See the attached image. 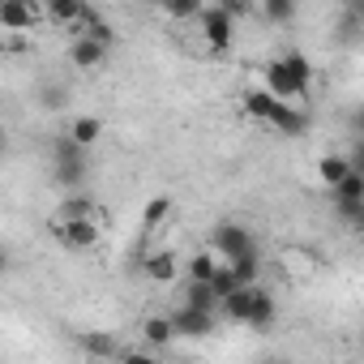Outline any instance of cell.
I'll return each mask as SVG.
<instances>
[{
	"label": "cell",
	"instance_id": "8fae6325",
	"mask_svg": "<svg viewBox=\"0 0 364 364\" xmlns=\"http://www.w3.org/2000/svg\"><path fill=\"white\" fill-rule=\"evenodd\" d=\"M266 124H270L274 133H283V137H300V133L309 129V112H304V107H291V103H279Z\"/></svg>",
	"mask_w": 364,
	"mask_h": 364
},
{
	"label": "cell",
	"instance_id": "2e32d148",
	"mask_svg": "<svg viewBox=\"0 0 364 364\" xmlns=\"http://www.w3.org/2000/svg\"><path fill=\"white\" fill-rule=\"evenodd\" d=\"M351 176V163H347V154H321L317 159V180L326 189H334V185H343V180ZM360 176V171H355Z\"/></svg>",
	"mask_w": 364,
	"mask_h": 364
},
{
	"label": "cell",
	"instance_id": "6da1fadb",
	"mask_svg": "<svg viewBox=\"0 0 364 364\" xmlns=\"http://www.w3.org/2000/svg\"><path fill=\"white\" fill-rule=\"evenodd\" d=\"M266 95H274L279 103H291V107H304L309 95H313V60L304 52H283L279 60L266 65Z\"/></svg>",
	"mask_w": 364,
	"mask_h": 364
},
{
	"label": "cell",
	"instance_id": "9a60e30c",
	"mask_svg": "<svg viewBox=\"0 0 364 364\" xmlns=\"http://www.w3.org/2000/svg\"><path fill=\"white\" fill-rule=\"evenodd\" d=\"M52 219H99V202L90 193H65V202L56 206Z\"/></svg>",
	"mask_w": 364,
	"mask_h": 364
},
{
	"label": "cell",
	"instance_id": "44dd1931",
	"mask_svg": "<svg viewBox=\"0 0 364 364\" xmlns=\"http://www.w3.org/2000/svg\"><path fill=\"white\" fill-rule=\"evenodd\" d=\"M185 309H198V313H215L219 317V296L210 291V283H189L185 287Z\"/></svg>",
	"mask_w": 364,
	"mask_h": 364
},
{
	"label": "cell",
	"instance_id": "9c48e42d",
	"mask_svg": "<svg viewBox=\"0 0 364 364\" xmlns=\"http://www.w3.org/2000/svg\"><path fill=\"white\" fill-rule=\"evenodd\" d=\"M107 56H112V48H103V43H95V39H86V35H73V43H69V65L82 69V73L103 69Z\"/></svg>",
	"mask_w": 364,
	"mask_h": 364
},
{
	"label": "cell",
	"instance_id": "f1b7e54d",
	"mask_svg": "<svg viewBox=\"0 0 364 364\" xmlns=\"http://www.w3.org/2000/svg\"><path fill=\"white\" fill-rule=\"evenodd\" d=\"M39 99H43V107H52V112H60L69 95H65V86H52V82H48V86L39 90Z\"/></svg>",
	"mask_w": 364,
	"mask_h": 364
},
{
	"label": "cell",
	"instance_id": "d6986e66",
	"mask_svg": "<svg viewBox=\"0 0 364 364\" xmlns=\"http://www.w3.org/2000/svg\"><path fill=\"white\" fill-rule=\"evenodd\" d=\"M228 270L236 274V283H240V287H257V274H262V249H253V253H245V257L228 262Z\"/></svg>",
	"mask_w": 364,
	"mask_h": 364
},
{
	"label": "cell",
	"instance_id": "5bb4252c",
	"mask_svg": "<svg viewBox=\"0 0 364 364\" xmlns=\"http://www.w3.org/2000/svg\"><path fill=\"white\" fill-rule=\"evenodd\" d=\"M65 137H69L73 146L90 150V146L103 137V120H99V116H73V120H69V129H65Z\"/></svg>",
	"mask_w": 364,
	"mask_h": 364
},
{
	"label": "cell",
	"instance_id": "30bf717a",
	"mask_svg": "<svg viewBox=\"0 0 364 364\" xmlns=\"http://www.w3.org/2000/svg\"><path fill=\"white\" fill-rule=\"evenodd\" d=\"M274 317H279V300H274V291H266V287H253L245 326H253V330H262V334H266V330L274 326Z\"/></svg>",
	"mask_w": 364,
	"mask_h": 364
},
{
	"label": "cell",
	"instance_id": "ba28073f",
	"mask_svg": "<svg viewBox=\"0 0 364 364\" xmlns=\"http://www.w3.org/2000/svg\"><path fill=\"white\" fill-rule=\"evenodd\" d=\"M167 321H171V334L176 338H206L219 326L215 313H198V309H176V313H167Z\"/></svg>",
	"mask_w": 364,
	"mask_h": 364
},
{
	"label": "cell",
	"instance_id": "4dcf8cb0",
	"mask_svg": "<svg viewBox=\"0 0 364 364\" xmlns=\"http://www.w3.org/2000/svg\"><path fill=\"white\" fill-rule=\"evenodd\" d=\"M9 150V133H5V124H0V154Z\"/></svg>",
	"mask_w": 364,
	"mask_h": 364
},
{
	"label": "cell",
	"instance_id": "d4e9b609",
	"mask_svg": "<svg viewBox=\"0 0 364 364\" xmlns=\"http://www.w3.org/2000/svg\"><path fill=\"white\" fill-rule=\"evenodd\" d=\"M167 18H176V22H198V14H202V0H163L159 5Z\"/></svg>",
	"mask_w": 364,
	"mask_h": 364
},
{
	"label": "cell",
	"instance_id": "484cf974",
	"mask_svg": "<svg viewBox=\"0 0 364 364\" xmlns=\"http://www.w3.org/2000/svg\"><path fill=\"white\" fill-rule=\"evenodd\" d=\"M262 18L266 22H291L296 5H291V0H262Z\"/></svg>",
	"mask_w": 364,
	"mask_h": 364
},
{
	"label": "cell",
	"instance_id": "f546056e",
	"mask_svg": "<svg viewBox=\"0 0 364 364\" xmlns=\"http://www.w3.org/2000/svg\"><path fill=\"white\" fill-rule=\"evenodd\" d=\"M9 270H14V253H9V245H5V240H0V279H5Z\"/></svg>",
	"mask_w": 364,
	"mask_h": 364
},
{
	"label": "cell",
	"instance_id": "ffe728a7",
	"mask_svg": "<svg viewBox=\"0 0 364 364\" xmlns=\"http://www.w3.org/2000/svg\"><path fill=\"white\" fill-rule=\"evenodd\" d=\"M219 266H223V262H219V257H215L210 249H202V253H193V257H189V266H185V274H189V283H210Z\"/></svg>",
	"mask_w": 364,
	"mask_h": 364
},
{
	"label": "cell",
	"instance_id": "52a82bcc",
	"mask_svg": "<svg viewBox=\"0 0 364 364\" xmlns=\"http://www.w3.org/2000/svg\"><path fill=\"white\" fill-rule=\"evenodd\" d=\"M43 22V9L35 0H0V31L5 35H31Z\"/></svg>",
	"mask_w": 364,
	"mask_h": 364
},
{
	"label": "cell",
	"instance_id": "7c38bea8",
	"mask_svg": "<svg viewBox=\"0 0 364 364\" xmlns=\"http://www.w3.org/2000/svg\"><path fill=\"white\" fill-rule=\"evenodd\" d=\"M77 347H82L90 360H116V355H120V338L107 334V330H82V334H77Z\"/></svg>",
	"mask_w": 364,
	"mask_h": 364
},
{
	"label": "cell",
	"instance_id": "277c9868",
	"mask_svg": "<svg viewBox=\"0 0 364 364\" xmlns=\"http://www.w3.org/2000/svg\"><path fill=\"white\" fill-rule=\"evenodd\" d=\"M198 31H202L206 52H215V56L232 52V43H236V22L223 14V5H202V14H198Z\"/></svg>",
	"mask_w": 364,
	"mask_h": 364
},
{
	"label": "cell",
	"instance_id": "8992f818",
	"mask_svg": "<svg viewBox=\"0 0 364 364\" xmlns=\"http://www.w3.org/2000/svg\"><path fill=\"white\" fill-rule=\"evenodd\" d=\"M330 206H334V215H338L343 223L360 228V223H364V176L351 171L343 185H334V189H330Z\"/></svg>",
	"mask_w": 364,
	"mask_h": 364
},
{
	"label": "cell",
	"instance_id": "7402d4cb",
	"mask_svg": "<svg viewBox=\"0 0 364 364\" xmlns=\"http://www.w3.org/2000/svg\"><path fill=\"white\" fill-rule=\"evenodd\" d=\"M249 296H253V287H236L232 296H223V300H219V317L245 326V317H249Z\"/></svg>",
	"mask_w": 364,
	"mask_h": 364
},
{
	"label": "cell",
	"instance_id": "603a6c76",
	"mask_svg": "<svg viewBox=\"0 0 364 364\" xmlns=\"http://www.w3.org/2000/svg\"><path fill=\"white\" fill-rule=\"evenodd\" d=\"M141 343H146V347H167V343H176L171 321H167V317H159V313H154V317H146V321H141Z\"/></svg>",
	"mask_w": 364,
	"mask_h": 364
},
{
	"label": "cell",
	"instance_id": "5b68a950",
	"mask_svg": "<svg viewBox=\"0 0 364 364\" xmlns=\"http://www.w3.org/2000/svg\"><path fill=\"white\" fill-rule=\"evenodd\" d=\"M48 232H52V236L60 240V249H69V253H90V249L103 240L99 219H52Z\"/></svg>",
	"mask_w": 364,
	"mask_h": 364
},
{
	"label": "cell",
	"instance_id": "7a4b0ae2",
	"mask_svg": "<svg viewBox=\"0 0 364 364\" xmlns=\"http://www.w3.org/2000/svg\"><path fill=\"white\" fill-rule=\"evenodd\" d=\"M90 180V150L73 146L65 133L52 141V185H60L65 193H82V185Z\"/></svg>",
	"mask_w": 364,
	"mask_h": 364
},
{
	"label": "cell",
	"instance_id": "4fadbf2b",
	"mask_svg": "<svg viewBox=\"0 0 364 364\" xmlns=\"http://www.w3.org/2000/svg\"><path fill=\"white\" fill-rule=\"evenodd\" d=\"M141 274L150 279V283H171L176 274H180V262H176V253H146L141 257Z\"/></svg>",
	"mask_w": 364,
	"mask_h": 364
},
{
	"label": "cell",
	"instance_id": "3957f363",
	"mask_svg": "<svg viewBox=\"0 0 364 364\" xmlns=\"http://www.w3.org/2000/svg\"><path fill=\"white\" fill-rule=\"evenodd\" d=\"M223 266L228 262H236V257H245V253H253L257 249V236L245 228V223H232V219H223V223H215V232H210V245H206Z\"/></svg>",
	"mask_w": 364,
	"mask_h": 364
},
{
	"label": "cell",
	"instance_id": "cb8c5ba5",
	"mask_svg": "<svg viewBox=\"0 0 364 364\" xmlns=\"http://www.w3.org/2000/svg\"><path fill=\"white\" fill-rule=\"evenodd\" d=\"M167 215H171V198H167V193L150 198V202H146V210H141V236H150V232H154Z\"/></svg>",
	"mask_w": 364,
	"mask_h": 364
},
{
	"label": "cell",
	"instance_id": "83f0119b",
	"mask_svg": "<svg viewBox=\"0 0 364 364\" xmlns=\"http://www.w3.org/2000/svg\"><path fill=\"white\" fill-rule=\"evenodd\" d=\"M116 364H159V355H150L146 347H120Z\"/></svg>",
	"mask_w": 364,
	"mask_h": 364
},
{
	"label": "cell",
	"instance_id": "4316f807",
	"mask_svg": "<svg viewBox=\"0 0 364 364\" xmlns=\"http://www.w3.org/2000/svg\"><path fill=\"white\" fill-rule=\"evenodd\" d=\"M236 287H240V283H236V274H232L228 266H219V270H215V279H210V291H215V296L223 300V296H232Z\"/></svg>",
	"mask_w": 364,
	"mask_h": 364
},
{
	"label": "cell",
	"instance_id": "e0dca14e",
	"mask_svg": "<svg viewBox=\"0 0 364 364\" xmlns=\"http://www.w3.org/2000/svg\"><path fill=\"white\" fill-rule=\"evenodd\" d=\"M77 14H82V0H48L43 5V18L52 26H65V31L77 26Z\"/></svg>",
	"mask_w": 364,
	"mask_h": 364
},
{
	"label": "cell",
	"instance_id": "ac0fdd59",
	"mask_svg": "<svg viewBox=\"0 0 364 364\" xmlns=\"http://www.w3.org/2000/svg\"><path fill=\"white\" fill-rule=\"evenodd\" d=\"M240 107H245V116L249 120H270V112L279 107V99L274 95H266V90H245V99H240Z\"/></svg>",
	"mask_w": 364,
	"mask_h": 364
}]
</instances>
